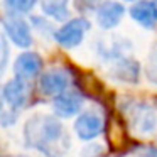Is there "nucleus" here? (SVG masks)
Here are the masks:
<instances>
[{"mask_svg": "<svg viewBox=\"0 0 157 157\" xmlns=\"http://www.w3.org/2000/svg\"><path fill=\"white\" fill-rule=\"evenodd\" d=\"M155 2H157V0H155Z\"/></svg>", "mask_w": 157, "mask_h": 157, "instance_id": "21", "label": "nucleus"}, {"mask_svg": "<svg viewBox=\"0 0 157 157\" xmlns=\"http://www.w3.org/2000/svg\"><path fill=\"white\" fill-rule=\"evenodd\" d=\"M83 106V96L75 90H66L59 93L52 101V110L61 118H69L75 117Z\"/></svg>", "mask_w": 157, "mask_h": 157, "instance_id": "9", "label": "nucleus"}, {"mask_svg": "<svg viewBox=\"0 0 157 157\" xmlns=\"http://www.w3.org/2000/svg\"><path fill=\"white\" fill-rule=\"evenodd\" d=\"M145 71H147V76H149L150 81L157 85V46L154 48L152 56H150V59H149V64H147Z\"/></svg>", "mask_w": 157, "mask_h": 157, "instance_id": "16", "label": "nucleus"}, {"mask_svg": "<svg viewBox=\"0 0 157 157\" xmlns=\"http://www.w3.org/2000/svg\"><path fill=\"white\" fill-rule=\"evenodd\" d=\"M2 95H4V100L12 106V108H22L25 106L29 100V95H31V90H29V85L25 79H21L15 76L14 79L7 83L2 90Z\"/></svg>", "mask_w": 157, "mask_h": 157, "instance_id": "13", "label": "nucleus"}, {"mask_svg": "<svg viewBox=\"0 0 157 157\" xmlns=\"http://www.w3.org/2000/svg\"><path fill=\"white\" fill-rule=\"evenodd\" d=\"M39 2L41 0H5V5H7V9L10 12L25 14V12H31Z\"/></svg>", "mask_w": 157, "mask_h": 157, "instance_id": "15", "label": "nucleus"}, {"mask_svg": "<svg viewBox=\"0 0 157 157\" xmlns=\"http://www.w3.org/2000/svg\"><path fill=\"white\" fill-rule=\"evenodd\" d=\"M103 130V118L95 112H85L76 118L75 132L81 140H91Z\"/></svg>", "mask_w": 157, "mask_h": 157, "instance_id": "10", "label": "nucleus"}, {"mask_svg": "<svg viewBox=\"0 0 157 157\" xmlns=\"http://www.w3.org/2000/svg\"><path fill=\"white\" fill-rule=\"evenodd\" d=\"M42 71V58L37 52H22L17 59H15L14 64V73L17 78L21 79H29L36 78L39 73Z\"/></svg>", "mask_w": 157, "mask_h": 157, "instance_id": "11", "label": "nucleus"}, {"mask_svg": "<svg viewBox=\"0 0 157 157\" xmlns=\"http://www.w3.org/2000/svg\"><path fill=\"white\" fill-rule=\"evenodd\" d=\"M122 2H135V0H122Z\"/></svg>", "mask_w": 157, "mask_h": 157, "instance_id": "18", "label": "nucleus"}, {"mask_svg": "<svg viewBox=\"0 0 157 157\" xmlns=\"http://www.w3.org/2000/svg\"><path fill=\"white\" fill-rule=\"evenodd\" d=\"M128 125L137 135H152L157 132V108L145 101H135L127 108Z\"/></svg>", "mask_w": 157, "mask_h": 157, "instance_id": "2", "label": "nucleus"}, {"mask_svg": "<svg viewBox=\"0 0 157 157\" xmlns=\"http://www.w3.org/2000/svg\"><path fill=\"white\" fill-rule=\"evenodd\" d=\"M130 17L140 27L154 29L157 25V2H154V0H139L130 9Z\"/></svg>", "mask_w": 157, "mask_h": 157, "instance_id": "12", "label": "nucleus"}, {"mask_svg": "<svg viewBox=\"0 0 157 157\" xmlns=\"http://www.w3.org/2000/svg\"><path fill=\"white\" fill-rule=\"evenodd\" d=\"M95 17L96 24L101 29H105V31L115 29L122 22V19L125 17V5H122L117 0H105L103 4L96 7Z\"/></svg>", "mask_w": 157, "mask_h": 157, "instance_id": "7", "label": "nucleus"}, {"mask_svg": "<svg viewBox=\"0 0 157 157\" xmlns=\"http://www.w3.org/2000/svg\"><path fill=\"white\" fill-rule=\"evenodd\" d=\"M42 10L49 17L56 21H66L69 17L68 10V0H44L42 2Z\"/></svg>", "mask_w": 157, "mask_h": 157, "instance_id": "14", "label": "nucleus"}, {"mask_svg": "<svg viewBox=\"0 0 157 157\" xmlns=\"http://www.w3.org/2000/svg\"><path fill=\"white\" fill-rule=\"evenodd\" d=\"M69 83H71V78H69V73L64 71V69H49L39 79V88L44 95L48 96H58L59 93L66 91L69 88Z\"/></svg>", "mask_w": 157, "mask_h": 157, "instance_id": "8", "label": "nucleus"}, {"mask_svg": "<svg viewBox=\"0 0 157 157\" xmlns=\"http://www.w3.org/2000/svg\"><path fill=\"white\" fill-rule=\"evenodd\" d=\"M96 56H98L101 61H105L106 64L115 59L122 58V56H127V52L132 51L130 48V42L127 41L122 36H105L101 37L98 42H96Z\"/></svg>", "mask_w": 157, "mask_h": 157, "instance_id": "6", "label": "nucleus"}, {"mask_svg": "<svg viewBox=\"0 0 157 157\" xmlns=\"http://www.w3.org/2000/svg\"><path fill=\"white\" fill-rule=\"evenodd\" d=\"M2 68H4V64H0V71H2Z\"/></svg>", "mask_w": 157, "mask_h": 157, "instance_id": "19", "label": "nucleus"}, {"mask_svg": "<svg viewBox=\"0 0 157 157\" xmlns=\"http://www.w3.org/2000/svg\"><path fill=\"white\" fill-rule=\"evenodd\" d=\"M4 115V95H0V117Z\"/></svg>", "mask_w": 157, "mask_h": 157, "instance_id": "17", "label": "nucleus"}, {"mask_svg": "<svg viewBox=\"0 0 157 157\" xmlns=\"http://www.w3.org/2000/svg\"><path fill=\"white\" fill-rule=\"evenodd\" d=\"M106 75H108L110 79H113L117 83L135 85L140 78V64L128 56H122V58L108 63Z\"/></svg>", "mask_w": 157, "mask_h": 157, "instance_id": "4", "label": "nucleus"}, {"mask_svg": "<svg viewBox=\"0 0 157 157\" xmlns=\"http://www.w3.org/2000/svg\"><path fill=\"white\" fill-rule=\"evenodd\" d=\"M2 25H4V31H5V34L9 36V39H10L17 48L27 49L29 46L32 44L31 25L27 24V21L19 17L15 12L5 15L4 21H2Z\"/></svg>", "mask_w": 157, "mask_h": 157, "instance_id": "5", "label": "nucleus"}, {"mask_svg": "<svg viewBox=\"0 0 157 157\" xmlns=\"http://www.w3.org/2000/svg\"><path fill=\"white\" fill-rule=\"evenodd\" d=\"M25 145L48 157H61L69 149V139L63 123L51 115H34L24 125Z\"/></svg>", "mask_w": 157, "mask_h": 157, "instance_id": "1", "label": "nucleus"}, {"mask_svg": "<svg viewBox=\"0 0 157 157\" xmlns=\"http://www.w3.org/2000/svg\"><path fill=\"white\" fill-rule=\"evenodd\" d=\"M90 29H91V24L86 17H75L66 21L54 32V39L61 48L73 49L81 44L85 36L90 32Z\"/></svg>", "mask_w": 157, "mask_h": 157, "instance_id": "3", "label": "nucleus"}, {"mask_svg": "<svg viewBox=\"0 0 157 157\" xmlns=\"http://www.w3.org/2000/svg\"><path fill=\"white\" fill-rule=\"evenodd\" d=\"M140 157H144V155H140Z\"/></svg>", "mask_w": 157, "mask_h": 157, "instance_id": "20", "label": "nucleus"}]
</instances>
